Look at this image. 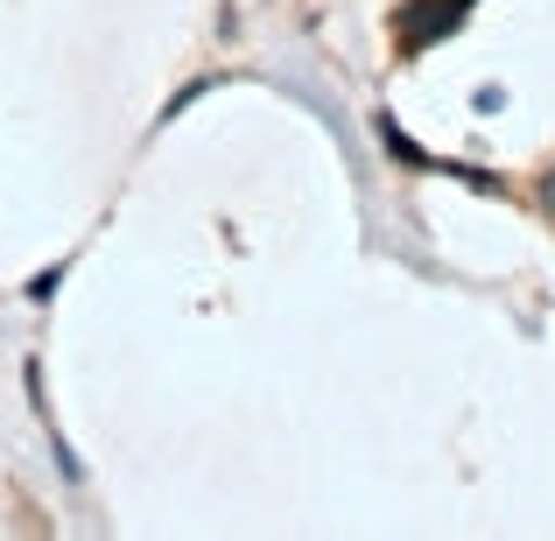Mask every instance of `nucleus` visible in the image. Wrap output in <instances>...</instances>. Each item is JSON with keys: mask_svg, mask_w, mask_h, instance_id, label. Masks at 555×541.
Here are the masks:
<instances>
[{"mask_svg": "<svg viewBox=\"0 0 555 541\" xmlns=\"http://www.w3.org/2000/svg\"><path fill=\"white\" fill-rule=\"evenodd\" d=\"M464 8H472V0H415V8L401 14V42H408V50L436 42L443 28H457V22H464Z\"/></svg>", "mask_w": 555, "mask_h": 541, "instance_id": "nucleus-1", "label": "nucleus"}, {"mask_svg": "<svg viewBox=\"0 0 555 541\" xmlns=\"http://www.w3.org/2000/svg\"><path fill=\"white\" fill-rule=\"evenodd\" d=\"M542 211L555 218V169H548V177H542Z\"/></svg>", "mask_w": 555, "mask_h": 541, "instance_id": "nucleus-2", "label": "nucleus"}]
</instances>
